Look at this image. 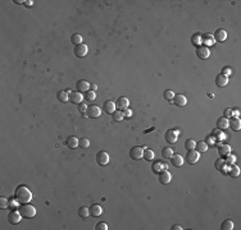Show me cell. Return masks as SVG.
<instances>
[{"instance_id": "obj_1", "label": "cell", "mask_w": 241, "mask_h": 230, "mask_svg": "<svg viewBox=\"0 0 241 230\" xmlns=\"http://www.w3.org/2000/svg\"><path fill=\"white\" fill-rule=\"evenodd\" d=\"M14 197L19 203H30V201L32 199V192L28 189V187L18 185L14 192Z\"/></svg>"}, {"instance_id": "obj_2", "label": "cell", "mask_w": 241, "mask_h": 230, "mask_svg": "<svg viewBox=\"0 0 241 230\" xmlns=\"http://www.w3.org/2000/svg\"><path fill=\"white\" fill-rule=\"evenodd\" d=\"M19 212L22 215V218L24 219H32L36 215V208L30 205V203H22V206H19Z\"/></svg>"}, {"instance_id": "obj_3", "label": "cell", "mask_w": 241, "mask_h": 230, "mask_svg": "<svg viewBox=\"0 0 241 230\" xmlns=\"http://www.w3.org/2000/svg\"><path fill=\"white\" fill-rule=\"evenodd\" d=\"M101 115V110L98 105H90L87 106V110H86V116L89 118H92V119H96Z\"/></svg>"}, {"instance_id": "obj_4", "label": "cell", "mask_w": 241, "mask_h": 230, "mask_svg": "<svg viewBox=\"0 0 241 230\" xmlns=\"http://www.w3.org/2000/svg\"><path fill=\"white\" fill-rule=\"evenodd\" d=\"M200 159V154L196 151V150H189L187 151V155H186V162L189 165H194L199 161Z\"/></svg>"}, {"instance_id": "obj_5", "label": "cell", "mask_w": 241, "mask_h": 230, "mask_svg": "<svg viewBox=\"0 0 241 230\" xmlns=\"http://www.w3.org/2000/svg\"><path fill=\"white\" fill-rule=\"evenodd\" d=\"M178 134L180 132L178 130H173V129H168L164 134V138L167 141V143L169 144H173V143H176L177 142V138H178Z\"/></svg>"}, {"instance_id": "obj_6", "label": "cell", "mask_w": 241, "mask_h": 230, "mask_svg": "<svg viewBox=\"0 0 241 230\" xmlns=\"http://www.w3.org/2000/svg\"><path fill=\"white\" fill-rule=\"evenodd\" d=\"M130 156L132 160H141L144 157V147L135 146L130 150Z\"/></svg>"}, {"instance_id": "obj_7", "label": "cell", "mask_w": 241, "mask_h": 230, "mask_svg": "<svg viewBox=\"0 0 241 230\" xmlns=\"http://www.w3.org/2000/svg\"><path fill=\"white\" fill-rule=\"evenodd\" d=\"M159 177H158V179H159V183L160 184H163V185H167V184H169V182L172 180V174L167 170V169H164V170H162L159 174Z\"/></svg>"}, {"instance_id": "obj_8", "label": "cell", "mask_w": 241, "mask_h": 230, "mask_svg": "<svg viewBox=\"0 0 241 230\" xmlns=\"http://www.w3.org/2000/svg\"><path fill=\"white\" fill-rule=\"evenodd\" d=\"M22 219H23V218H22L19 210H18V211H17V210H13V211H10L9 215H8V221H9L10 224H13V225L19 224V221H21Z\"/></svg>"}, {"instance_id": "obj_9", "label": "cell", "mask_w": 241, "mask_h": 230, "mask_svg": "<svg viewBox=\"0 0 241 230\" xmlns=\"http://www.w3.org/2000/svg\"><path fill=\"white\" fill-rule=\"evenodd\" d=\"M196 55L199 59H202V60H205L209 58L210 55V51H209V47L204 46V45H200L196 47Z\"/></svg>"}, {"instance_id": "obj_10", "label": "cell", "mask_w": 241, "mask_h": 230, "mask_svg": "<svg viewBox=\"0 0 241 230\" xmlns=\"http://www.w3.org/2000/svg\"><path fill=\"white\" fill-rule=\"evenodd\" d=\"M87 51H89V47H87L85 44H79V45L74 46V50H73L74 55H76L77 58H84V56H86Z\"/></svg>"}, {"instance_id": "obj_11", "label": "cell", "mask_w": 241, "mask_h": 230, "mask_svg": "<svg viewBox=\"0 0 241 230\" xmlns=\"http://www.w3.org/2000/svg\"><path fill=\"white\" fill-rule=\"evenodd\" d=\"M96 162H98V165H100V166H105V165L109 162V155L106 154L105 151L98 152V155H96Z\"/></svg>"}, {"instance_id": "obj_12", "label": "cell", "mask_w": 241, "mask_h": 230, "mask_svg": "<svg viewBox=\"0 0 241 230\" xmlns=\"http://www.w3.org/2000/svg\"><path fill=\"white\" fill-rule=\"evenodd\" d=\"M128 105H130V101L127 97H119L117 101H115V109L120 110V111H125L126 109H128Z\"/></svg>"}, {"instance_id": "obj_13", "label": "cell", "mask_w": 241, "mask_h": 230, "mask_svg": "<svg viewBox=\"0 0 241 230\" xmlns=\"http://www.w3.org/2000/svg\"><path fill=\"white\" fill-rule=\"evenodd\" d=\"M69 101L72 104H82L84 101V96H82V93L81 92H78V91H74V92H69Z\"/></svg>"}, {"instance_id": "obj_14", "label": "cell", "mask_w": 241, "mask_h": 230, "mask_svg": "<svg viewBox=\"0 0 241 230\" xmlns=\"http://www.w3.org/2000/svg\"><path fill=\"white\" fill-rule=\"evenodd\" d=\"M228 127H230L232 130H235V132L240 130V129H241V120H240V118H236V116L230 118V119H228Z\"/></svg>"}, {"instance_id": "obj_15", "label": "cell", "mask_w": 241, "mask_h": 230, "mask_svg": "<svg viewBox=\"0 0 241 230\" xmlns=\"http://www.w3.org/2000/svg\"><path fill=\"white\" fill-rule=\"evenodd\" d=\"M76 88L78 92H81V93H86L87 91H90V83L87 82V81L85 79H81V81H78V82L76 83Z\"/></svg>"}, {"instance_id": "obj_16", "label": "cell", "mask_w": 241, "mask_h": 230, "mask_svg": "<svg viewBox=\"0 0 241 230\" xmlns=\"http://www.w3.org/2000/svg\"><path fill=\"white\" fill-rule=\"evenodd\" d=\"M89 210H90V215L92 216V218H98V216H100L103 213V207L100 205H98V203L91 205Z\"/></svg>"}, {"instance_id": "obj_17", "label": "cell", "mask_w": 241, "mask_h": 230, "mask_svg": "<svg viewBox=\"0 0 241 230\" xmlns=\"http://www.w3.org/2000/svg\"><path fill=\"white\" fill-rule=\"evenodd\" d=\"M214 37H213V35L212 33H204V35H202V44H204V46H207V47H209V46H212V45H214Z\"/></svg>"}, {"instance_id": "obj_18", "label": "cell", "mask_w": 241, "mask_h": 230, "mask_svg": "<svg viewBox=\"0 0 241 230\" xmlns=\"http://www.w3.org/2000/svg\"><path fill=\"white\" fill-rule=\"evenodd\" d=\"M173 104H175L176 106H180V107H182V106H185L186 104H187V99L183 96L182 93H180V95H175V97H173Z\"/></svg>"}, {"instance_id": "obj_19", "label": "cell", "mask_w": 241, "mask_h": 230, "mask_svg": "<svg viewBox=\"0 0 241 230\" xmlns=\"http://www.w3.org/2000/svg\"><path fill=\"white\" fill-rule=\"evenodd\" d=\"M214 41H217V42H223L224 40L227 38V32L223 30V28H219L216 31V33H214Z\"/></svg>"}, {"instance_id": "obj_20", "label": "cell", "mask_w": 241, "mask_h": 230, "mask_svg": "<svg viewBox=\"0 0 241 230\" xmlns=\"http://www.w3.org/2000/svg\"><path fill=\"white\" fill-rule=\"evenodd\" d=\"M227 83H228V77L223 76L222 73L216 77V85H217L219 88H223L224 86H227Z\"/></svg>"}, {"instance_id": "obj_21", "label": "cell", "mask_w": 241, "mask_h": 230, "mask_svg": "<svg viewBox=\"0 0 241 230\" xmlns=\"http://www.w3.org/2000/svg\"><path fill=\"white\" fill-rule=\"evenodd\" d=\"M216 125H217V129H219V130H224L226 128H228V119L224 118V116L218 118V119H217Z\"/></svg>"}, {"instance_id": "obj_22", "label": "cell", "mask_w": 241, "mask_h": 230, "mask_svg": "<svg viewBox=\"0 0 241 230\" xmlns=\"http://www.w3.org/2000/svg\"><path fill=\"white\" fill-rule=\"evenodd\" d=\"M104 111L106 113V114H113L114 111H115V102H113V101H110V100H108V101H105L104 102Z\"/></svg>"}, {"instance_id": "obj_23", "label": "cell", "mask_w": 241, "mask_h": 230, "mask_svg": "<svg viewBox=\"0 0 241 230\" xmlns=\"http://www.w3.org/2000/svg\"><path fill=\"white\" fill-rule=\"evenodd\" d=\"M171 162H172V165L173 166H176V168H181L183 165V157L181 155H173L171 157Z\"/></svg>"}, {"instance_id": "obj_24", "label": "cell", "mask_w": 241, "mask_h": 230, "mask_svg": "<svg viewBox=\"0 0 241 230\" xmlns=\"http://www.w3.org/2000/svg\"><path fill=\"white\" fill-rule=\"evenodd\" d=\"M65 144H67V147H69V148H72V150H74V148H77V147L79 146V141H78L76 137L71 136V137L67 138Z\"/></svg>"}, {"instance_id": "obj_25", "label": "cell", "mask_w": 241, "mask_h": 230, "mask_svg": "<svg viewBox=\"0 0 241 230\" xmlns=\"http://www.w3.org/2000/svg\"><path fill=\"white\" fill-rule=\"evenodd\" d=\"M231 152V147L228 146V144H223V143H221L219 146H218V155L219 156H227Z\"/></svg>"}, {"instance_id": "obj_26", "label": "cell", "mask_w": 241, "mask_h": 230, "mask_svg": "<svg viewBox=\"0 0 241 230\" xmlns=\"http://www.w3.org/2000/svg\"><path fill=\"white\" fill-rule=\"evenodd\" d=\"M227 174H228L230 177H232V178H236V177H238V174H240V168L236 166L235 164H232V165L228 166V169H227Z\"/></svg>"}, {"instance_id": "obj_27", "label": "cell", "mask_w": 241, "mask_h": 230, "mask_svg": "<svg viewBox=\"0 0 241 230\" xmlns=\"http://www.w3.org/2000/svg\"><path fill=\"white\" fill-rule=\"evenodd\" d=\"M208 144L205 143V141H200V142H196V146H195V150L199 152V154H203L208 150Z\"/></svg>"}, {"instance_id": "obj_28", "label": "cell", "mask_w": 241, "mask_h": 230, "mask_svg": "<svg viewBox=\"0 0 241 230\" xmlns=\"http://www.w3.org/2000/svg\"><path fill=\"white\" fill-rule=\"evenodd\" d=\"M57 99L60 102H67L69 100V95H68V92H67V91H59L57 93Z\"/></svg>"}, {"instance_id": "obj_29", "label": "cell", "mask_w": 241, "mask_h": 230, "mask_svg": "<svg viewBox=\"0 0 241 230\" xmlns=\"http://www.w3.org/2000/svg\"><path fill=\"white\" fill-rule=\"evenodd\" d=\"M212 136L214 137V139H217V141H222V139L226 138V134L222 133V130H219V129H214L213 133H212Z\"/></svg>"}, {"instance_id": "obj_30", "label": "cell", "mask_w": 241, "mask_h": 230, "mask_svg": "<svg viewBox=\"0 0 241 230\" xmlns=\"http://www.w3.org/2000/svg\"><path fill=\"white\" fill-rule=\"evenodd\" d=\"M146 161H151L154 160V152L150 150V148H144V157Z\"/></svg>"}, {"instance_id": "obj_31", "label": "cell", "mask_w": 241, "mask_h": 230, "mask_svg": "<svg viewBox=\"0 0 241 230\" xmlns=\"http://www.w3.org/2000/svg\"><path fill=\"white\" fill-rule=\"evenodd\" d=\"M164 169H167V165H166V164H162V162H159V161L155 162L154 166H153V171L156 173V174H159L160 171L164 170Z\"/></svg>"}, {"instance_id": "obj_32", "label": "cell", "mask_w": 241, "mask_h": 230, "mask_svg": "<svg viewBox=\"0 0 241 230\" xmlns=\"http://www.w3.org/2000/svg\"><path fill=\"white\" fill-rule=\"evenodd\" d=\"M233 226H235L233 221H231V220H224V221L222 223V225H221V229H222V230H232Z\"/></svg>"}, {"instance_id": "obj_33", "label": "cell", "mask_w": 241, "mask_h": 230, "mask_svg": "<svg viewBox=\"0 0 241 230\" xmlns=\"http://www.w3.org/2000/svg\"><path fill=\"white\" fill-rule=\"evenodd\" d=\"M71 42L74 44L76 46L79 45V44H82V36L81 35H78V33H74L71 36Z\"/></svg>"}, {"instance_id": "obj_34", "label": "cell", "mask_w": 241, "mask_h": 230, "mask_svg": "<svg viewBox=\"0 0 241 230\" xmlns=\"http://www.w3.org/2000/svg\"><path fill=\"white\" fill-rule=\"evenodd\" d=\"M191 42H192V45H195L196 47L200 46V45H202V35H200V33H195V35L191 37Z\"/></svg>"}, {"instance_id": "obj_35", "label": "cell", "mask_w": 241, "mask_h": 230, "mask_svg": "<svg viewBox=\"0 0 241 230\" xmlns=\"http://www.w3.org/2000/svg\"><path fill=\"white\" fill-rule=\"evenodd\" d=\"M112 118L114 121H122L125 115H123V111H120V110H115L113 114H112Z\"/></svg>"}, {"instance_id": "obj_36", "label": "cell", "mask_w": 241, "mask_h": 230, "mask_svg": "<svg viewBox=\"0 0 241 230\" xmlns=\"http://www.w3.org/2000/svg\"><path fill=\"white\" fill-rule=\"evenodd\" d=\"M195 146H196V142H195L192 138L186 139V142H185V148H186L187 151H189V150H195Z\"/></svg>"}, {"instance_id": "obj_37", "label": "cell", "mask_w": 241, "mask_h": 230, "mask_svg": "<svg viewBox=\"0 0 241 230\" xmlns=\"http://www.w3.org/2000/svg\"><path fill=\"white\" fill-rule=\"evenodd\" d=\"M175 92H173L172 90H166L164 92H163V97H164V100H167V101H172L173 100V97H175Z\"/></svg>"}, {"instance_id": "obj_38", "label": "cell", "mask_w": 241, "mask_h": 230, "mask_svg": "<svg viewBox=\"0 0 241 230\" xmlns=\"http://www.w3.org/2000/svg\"><path fill=\"white\" fill-rule=\"evenodd\" d=\"M162 156L166 157V159H171L173 156V150L171 147H164L162 150Z\"/></svg>"}, {"instance_id": "obj_39", "label": "cell", "mask_w": 241, "mask_h": 230, "mask_svg": "<svg viewBox=\"0 0 241 230\" xmlns=\"http://www.w3.org/2000/svg\"><path fill=\"white\" fill-rule=\"evenodd\" d=\"M78 215H79V218H87V216L90 215V210H89V207H81V208H79L78 210Z\"/></svg>"}, {"instance_id": "obj_40", "label": "cell", "mask_w": 241, "mask_h": 230, "mask_svg": "<svg viewBox=\"0 0 241 230\" xmlns=\"http://www.w3.org/2000/svg\"><path fill=\"white\" fill-rule=\"evenodd\" d=\"M214 165H216V169H217V170H219V171H221V170H222V168H223L224 165H227V164H226V161H224V159H223V157H219V159L216 161V164H214Z\"/></svg>"}, {"instance_id": "obj_41", "label": "cell", "mask_w": 241, "mask_h": 230, "mask_svg": "<svg viewBox=\"0 0 241 230\" xmlns=\"http://www.w3.org/2000/svg\"><path fill=\"white\" fill-rule=\"evenodd\" d=\"M224 161H226V164H227V165H232V164H235V161H236V156L232 155V154L230 152L228 155H227V159H226Z\"/></svg>"}, {"instance_id": "obj_42", "label": "cell", "mask_w": 241, "mask_h": 230, "mask_svg": "<svg viewBox=\"0 0 241 230\" xmlns=\"http://www.w3.org/2000/svg\"><path fill=\"white\" fill-rule=\"evenodd\" d=\"M8 206H9V201L5 197H0V208L5 210V208H8Z\"/></svg>"}, {"instance_id": "obj_43", "label": "cell", "mask_w": 241, "mask_h": 230, "mask_svg": "<svg viewBox=\"0 0 241 230\" xmlns=\"http://www.w3.org/2000/svg\"><path fill=\"white\" fill-rule=\"evenodd\" d=\"M86 99L89 100V101H94V100H95L96 99V93H95V91H87L86 92Z\"/></svg>"}, {"instance_id": "obj_44", "label": "cell", "mask_w": 241, "mask_h": 230, "mask_svg": "<svg viewBox=\"0 0 241 230\" xmlns=\"http://www.w3.org/2000/svg\"><path fill=\"white\" fill-rule=\"evenodd\" d=\"M90 146V141L87 138H81L79 139V147L81 148H87Z\"/></svg>"}, {"instance_id": "obj_45", "label": "cell", "mask_w": 241, "mask_h": 230, "mask_svg": "<svg viewBox=\"0 0 241 230\" xmlns=\"http://www.w3.org/2000/svg\"><path fill=\"white\" fill-rule=\"evenodd\" d=\"M95 230H108V225L106 223H98L95 225Z\"/></svg>"}, {"instance_id": "obj_46", "label": "cell", "mask_w": 241, "mask_h": 230, "mask_svg": "<svg viewBox=\"0 0 241 230\" xmlns=\"http://www.w3.org/2000/svg\"><path fill=\"white\" fill-rule=\"evenodd\" d=\"M86 110H87V105H85V104H79V106H78V111L81 113L82 115H85V114H86Z\"/></svg>"}, {"instance_id": "obj_47", "label": "cell", "mask_w": 241, "mask_h": 230, "mask_svg": "<svg viewBox=\"0 0 241 230\" xmlns=\"http://www.w3.org/2000/svg\"><path fill=\"white\" fill-rule=\"evenodd\" d=\"M205 143H207L208 146H213L214 143H216V139H214V137H213V136H208V137H207V139H205Z\"/></svg>"}, {"instance_id": "obj_48", "label": "cell", "mask_w": 241, "mask_h": 230, "mask_svg": "<svg viewBox=\"0 0 241 230\" xmlns=\"http://www.w3.org/2000/svg\"><path fill=\"white\" fill-rule=\"evenodd\" d=\"M223 116H224V118H227V119L232 118V109H226V110H224V113H223Z\"/></svg>"}, {"instance_id": "obj_49", "label": "cell", "mask_w": 241, "mask_h": 230, "mask_svg": "<svg viewBox=\"0 0 241 230\" xmlns=\"http://www.w3.org/2000/svg\"><path fill=\"white\" fill-rule=\"evenodd\" d=\"M222 74L226 76V77L231 76V69H230V68H223V69H222Z\"/></svg>"}, {"instance_id": "obj_50", "label": "cell", "mask_w": 241, "mask_h": 230, "mask_svg": "<svg viewBox=\"0 0 241 230\" xmlns=\"http://www.w3.org/2000/svg\"><path fill=\"white\" fill-rule=\"evenodd\" d=\"M123 115H125V118H131V116H132V111H131L130 109H126V110L123 111Z\"/></svg>"}, {"instance_id": "obj_51", "label": "cell", "mask_w": 241, "mask_h": 230, "mask_svg": "<svg viewBox=\"0 0 241 230\" xmlns=\"http://www.w3.org/2000/svg\"><path fill=\"white\" fill-rule=\"evenodd\" d=\"M90 90H91V91H96V90H98V86H96L95 83H90Z\"/></svg>"}, {"instance_id": "obj_52", "label": "cell", "mask_w": 241, "mask_h": 230, "mask_svg": "<svg viewBox=\"0 0 241 230\" xmlns=\"http://www.w3.org/2000/svg\"><path fill=\"white\" fill-rule=\"evenodd\" d=\"M181 229H182V226H181V225H177V224L172 226V230H181Z\"/></svg>"}, {"instance_id": "obj_53", "label": "cell", "mask_w": 241, "mask_h": 230, "mask_svg": "<svg viewBox=\"0 0 241 230\" xmlns=\"http://www.w3.org/2000/svg\"><path fill=\"white\" fill-rule=\"evenodd\" d=\"M232 116L238 118V110H232Z\"/></svg>"}, {"instance_id": "obj_54", "label": "cell", "mask_w": 241, "mask_h": 230, "mask_svg": "<svg viewBox=\"0 0 241 230\" xmlns=\"http://www.w3.org/2000/svg\"><path fill=\"white\" fill-rule=\"evenodd\" d=\"M32 3H33V2H32V0H28V2H26L24 4H26V5H27V7H32Z\"/></svg>"}, {"instance_id": "obj_55", "label": "cell", "mask_w": 241, "mask_h": 230, "mask_svg": "<svg viewBox=\"0 0 241 230\" xmlns=\"http://www.w3.org/2000/svg\"><path fill=\"white\" fill-rule=\"evenodd\" d=\"M14 3H16V4H23V3H26V2H23V0H14Z\"/></svg>"}]
</instances>
